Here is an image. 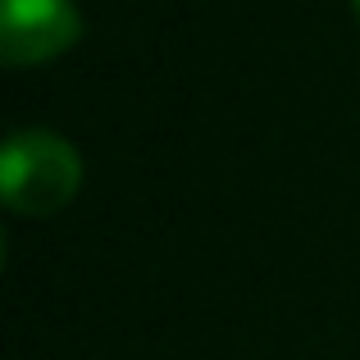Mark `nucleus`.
Listing matches in <instances>:
<instances>
[{
	"label": "nucleus",
	"mask_w": 360,
	"mask_h": 360,
	"mask_svg": "<svg viewBox=\"0 0 360 360\" xmlns=\"http://www.w3.org/2000/svg\"><path fill=\"white\" fill-rule=\"evenodd\" d=\"M82 160L55 132H14L0 150V196L14 214H55L78 196Z\"/></svg>",
	"instance_id": "obj_1"
},
{
	"label": "nucleus",
	"mask_w": 360,
	"mask_h": 360,
	"mask_svg": "<svg viewBox=\"0 0 360 360\" xmlns=\"http://www.w3.org/2000/svg\"><path fill=\"white\" fill-rule=\"evenodd\" d=\"M352 5H356V14H360V0H352Z\"/></svg>",
	"instance_id": "obj_3"
},
{
	"label": "nucleus",
	"mask_w": 360,
	"mask_h": 360,
	"mask_svg": "<svg viewBox=\"0 0 360 360\" xmlns=\"http://www.w3.org/2000/svg\"><path fill=\"white\" fill-rule=\"evenodd\" d=\"M82 32L73 0H5L0 5V55L5 64H41L64 55Z\"/></svg>",
	"instance_id": "obj_2"
}]
</instances>
